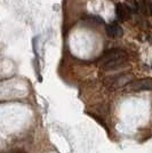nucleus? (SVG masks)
<instances>
[{
  "label": "nucleus",
  "mask_w": 152,
  "mask_h": 153,
  "mask_svg": "<svg viewBox=\"0 0 152 153\" xmlns=\"http://www.w3.org/2000/svg\"><path fill=\"white\" fill-rule=\"evenodd\" d=\"M132 74H120V76H115L113 78H109L105 81V85L111 89H117V88H121V87H126L129 82H132Z\"/></svg>",
  "instance_id": "obj_1"
},
{
  "label": "nucleus",
  "mask_w": 152,
  "mask_h": 153,
  "mask_svg": "<svg viewBox=\"0 0 152 153\" xmlns=\"http://www.w3.org/2000/svg\"><path fill=\"white\" fill-rule=\"evenodd\" d=\"M126 89L129 91H143V90H152V79L144 78L133 80L126 86Z\"/></svg>",
  "instance_id": "obj_2"
},
{
  "label": "nucleus",
  "mask_w": 152,
  "mask_h": 153,
  "mask_svg": "<svg viewBox=\"0 0 152 153\" xmlns=\"http://www.w3.org/2000/svg\"><path fill=\"white\" fill-rule=\"evenodd\" d=\"M117 59H127V54L125 51L119 49V48H114L112 51H110L109 53H107L100 61V65L105 64L111 61H117Z\"/></svg>",
  "instance_id": "obj_3"
},
{
  "label": "nucleus",
  "mask_w": 152,
  "mask_h": 153,
  "mask_svg": "<svg viewBox=\"0 0 152 153\" xmlns=\"http://www.w3.org/2000/svg\"><path fill=\"white\" fill-rule=\"evenodd\" d=\"M105 31L110 38H119V37H122V34H124L122 27L117 22H112L110 24H107Z\"/></svg>",
  "instance_id": "obj_4"
},
{
  "label": "nucleus",
  "mask_w": 152,
  "mask_h": 153,
  "mask_svg": "<svg viewBox=\"0 0 152 153\" xmlns=\"http://www.w3.org/2000/svg\"><path fill=\"white\" fill-rule=\"evenodd\" d=\"M127 10L126 7L124 4H118L117 6H115V14H117V17L119 19V21H124V19H126V14H127Z\"/></svg>",
  "instance_id": "obj_5"
},
{
  "label": "nucleus",
  "mask_w": 152,
  "mask_h": 153,
  "mask_svg": "<svg viewBox=\"0 0 152 153\" xmlns=\"http://www.w3.org/2000/svg\"><path fill=\"white\" fill-rule=\"evenodd\" d=\"M124 5H125L127 10L130 13H136L139 10V4L136 2V0H126L124 2Z\"/></svg>",
  "instance_id": "obj_6"
},
{
  "label": "nucleus",
  "mask_w": 152,
  "mask_h": 153,
  "mask_svg": "<svg viewBox=\"0 0 152 153\" xmlns=\"http://www.w3.org/2000/svg\"><path fill=\"white\" fill-rule=\"evenodd\" d=\"M14 153H26V152H24V151H22V150H17V151H15Z\"/></svg>",
  "instance_id": "obj_7"
}]
</instances>
